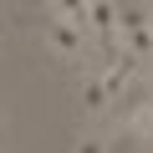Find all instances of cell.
I'll use <instances>...</instances> for the list:
<instances>
[{
    "mask_svg": "<svg viewBox=\"0 0 153 153\" xmlns=\"http://www.w3.org/2000/svg\"><path fill=\"white\" fill-rule=\"evenodd\" d=\"M117 41L133 56H148L153 61V21H148V10H123L117 16Z\"/></svg>",
    "mask_w": 153,
    "mask_h": 153,
    "instance_id": "6da1fadb",
    "label": "cell"
},
{
    "mask_svg": "<svg viewBox=\"0 0 153 153\" xmlns=\"http://www.w3.org/2000/svg\"><path fill=\"white\" fill-rule=\"evenodd\" d=\"M148 21H153V5H148Z\"/></svg>",
    "mask_w": 153,
    "mask_h": 153,
    "instance_id": "ba28073f",
    "label": "cell"
},
{
    "mask_svg": "<svg viewBox=\"0 0 153 153\" xmlns=\"http://www.w3.org/2000/svg\"><path fill=\"white\" fill-rule=\"evenodd\" d=\"M128 128H133V138H138L143 148H153V97H143V102L133 107V117H128Z\"/></svg>",
    "mask_w": 153,
    "mask_h": 153,
    "instance_id": "5b68a950",
    "label": "cell"
},
{
    "mask_svg": "<svg viewBox=\"0 0 153 153\" xmlns=\"http://www.w3.org/2000/svg\"><path fill=\"white\" fill-rule=\"evenodd\" d=\"M87 5H92V0H51L56 16H87Z\"/></svg>",
    "mask_w": 153,
    "mask_h": 153,
    "instance_id": "52a82bcc",
    "label": "cell"
},
{
    "mask_svg": "<svg viewBox=\"0 0 153 153\" xmlns=\"http://www.w3.org/2000/svg\"><path fill=\"white\" fill-rule=\"evenodd\" d=\"M46 46L56 56H82L87 51V31H82V16H56L46 26Z\"/></svg>",
    "mask_w": 153,
    "mask_h": 153,
    "instance_id": "7a4b0ae2",
    "label": "cell"
},
{
    "mask_svg": "<svg viewBox=\"0 0 153 153\" xmlns=\"http://www.w3.org/2000/svg\"><path fill=\"white\" fill-rule=\"evenodd\" d=\"M76 153H107V133H82L76 138Z\"/></svg>",
    "mask_w": 153,
    "mask_h": 153,
    "instance_id": "8992f818",
    "label": "cell"
},
{
    "mask_svg": "<svg viewBox=\"0 0 153 153\" xmlns=\"http://www.w3.org/2000/svg\"><path fill=\"white\" fill-rule=\"evenodd\" d=\"M107 102H112V87L102 82V71H92L87 82H82V107H87V112H102Z\"/></svg>",
    "mask_w": 153,
    "mask_h": 153,
    "instance_id": "277c9868",
    "label": "cell"
},
{
    "mask_svg": "<svg viewBox=\"0 0 153 153\" xmlns=\"http://www.w3.org/2000/svg\"><path fill=\"white\" fill-rule=\"evenodd\" d=\"M117 16H123V5H117V0H92L82 21H87L97 36H107V41H112V36H117Z\"/></svg>",
    "mask_w": 153,
    "mask_h": 153,
    "instance_id": "3957f363",
    "label": "cell"
}]
</instances>
